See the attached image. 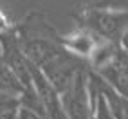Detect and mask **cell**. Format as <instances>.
I'll use <instances>...</instances> for the list:
<instances>
[{"instance_id": "cell-1", "label": "cell", "mask_w": 128, "mask_h": 119, "mask_svg": "<svg viewBox=\"0 0 128 119\" xmlns=\"http://www.w3.org/2000/svg\"><path fill=\"white\" fill-rule=\"evenodd\" d=\"M124 20H126V11L94 7V9H88L85 13L83 24L94 34L103 36V38H114L124 27Z\"/></svg>"}, {"instance_id": "cell-2", "label": "cell", "mask_w": 128, "mask_h": 119, "mask_svg": "<svg viewBox=\"0 0 128 119\" xmlns=\"http://www.w3.org/2000/svg\"><path fill=\"white\" fill-rule=\"evenodd\" d=\"M31 72H32V87H34L42 105L45 108V116L47 117H67L63 103H62V94L58 92V88L49 81V78L42 72V69L36 63L31 65Z\"/></svg>"}, {"instance_id": "cell-3", "label": "cell", "mask_w": 128, "mask_h": 119, "mask_svg": "<svg viewBox=\"0 0 128 119\" xmlns=\"http://www.w3.org/2000/svg\"><path fill=\"white\" fill-rule=\"evenodd\" d=\"M62 103L67 117H85L90 116V94H88V74L78 72L72 87L62 94Z\"/></svg>"}, {"instance_id": "cell-4", "label": "cell", "mask_w": 128, "mask_h": 119, "mask_svg": "<svg viewBox=\"0 0 128 119\" xmlns=\"http://www.w3.org/2000/svg\"><path fill=\"white\" fill-rule=\"evenodd\" d=\"M98 40H99V36L94 34L90 29H81V31L70 32V34H67V36H62L60 38V45L74 56L88 60L94 45L98 44Z\"/></svg>"}, {"instance_id": "cell-5", "label": "cell", "mask_w": 128, "mask_h": 119, "mask_svg": "<svg viewBox=\"0 0 128 119\" xmlns=\"http://www.w3.org/2000/svg\"><path fill=\"white\" fill-rule=\"evenodd\" d=\"M119 52H121V47H117L116 42H112V38L99 36L98 44L94 45L92 52L88 56V62L92 65V69L98 72L101 69H105V67H108L119 56Z\"/></svg>"}, {"instance_id": "cell-6", "label": "cell", "mask_w": 128, "mask_h": 119, "mask_svg": "<svg viewBox=\"0 0 128 119\" xmlns=\"http://www.w3.org/2000/svg\"><path fill=\"white\" fill-rule=\"evenodd\" d=\"M22 105V94L11 90H0V117H16Z\"/></svg>"}, {"instance_id": "cell-7", "label": "cell", "mask_w": 128, "mask_h": 119, "mask_svg": "<svg viewBox=\"0 0 128 119\" xmlns=\"http://www.w3.org/2000/svg\"><path fill=\"white\" fill-rule=\"evenodd\" d=\"M0 90H11V92H18V94L24 92V85L11 70V67L6 63L4 58H0Z\"/></svg>"}, {"instance_id": "cell-8", "label": "cell", "mask_w": 128, "mask_h": 119, "mask_svg": "<svg viewBox=\"0 0 128 119\" xmlns=\"http://www.w3.org/2000/svg\"><path fill=\"white\" fill-rule=\"evenodd\" d=\"M13 32H14L13 31V24L6 16V13L0 9V42H2L4 38H7V36H11Z\"/></svg>"}, {"instance_id": "cell-9", "label": "cell", "mask_w": 128, "mask_h": 119, "mask_svg": "<svg viewBox=\"0 0 128 119\" xmlns=\"http://www.w3.org/2000/svg\"><path fill=\"white\" fill-rule=\"evenodd\" d=\"M119 47L124 52H128V25H124L121 29V32H119Z\"/></svg>"}]
</instances>
